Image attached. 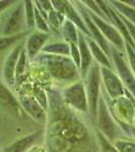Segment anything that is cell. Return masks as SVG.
I'll return each instance as SVG.
<instances>
[{
	"label": "cell",
	"instance_id": "4",
	"mask_svg": "<svg viewBox=\"0 0 135 152\" xmlns=\"http://www.w3.org/2000/svg\"><path fill=\"white\" fill-rule=\"evenodd\" d=\"M95 119H97L98 130L106 137L108 140L114 142L117 139H119L120 133L123 131L121 130L119 125L117 124V122L114 120L103 95L100 96Z\"/></svg>",
	"mask_w": 135,
	"mask_h": 152
},
{
	"label": "cell",
	"instance_id": "9",
	"mask_svg": "<svg viewBox=\"0 0 135 152\" xmlns=\"http://www.w3.org/2000/svg\"><path fill=\"white\" fill-rule=\"evenodd\" d=\"M87 12H88V14H90V18H92V20L95 23V26L99 28L100 31L103 34L105 39H106L110 44H112L113 47L116 48L120 53H122V54L125 53L124 39L122 38L120 33L117 31V28H115L112 23H110L109 21L101 18L100 16L95 15V13H92V12L90 11L88 9H87Z\"/></svg>",
	"mask_w": 135,
	"mask_h": 152
},
{
	"label": "cell",
	"instance_id": "21",
	"mask_svg": "<svg viewBox=\"0 0 135 152\" xmlns=\"http://www.w3.org/2000/svg\"><path fill=\"white\" fill-rule=\"evenodd\" d=\"M108 3H109L118 13L123 15L125 18L128 19L130 23L135 26V9L134 8L126 5L123 1L112 0V1H108Z\"/></svg>",
	"mask_w": 135,
	"mask_h": 152
},
{
	"label": "cell",
	"instance_id": "20",
	"mask_svg": "<svg viewBox=\"0 0 135 152\" xmlns=\"http://www.w3.org/2000/svg\"><path fill=\"white\" fill-rule=\"evenodd\" d=\"M61 36L63 38V41L67 44H76L78 41V29L71 21L65 18L64 23L60 28Z\"/></svg>",
	"mask_w": 135,
	"mask_h": 152
},
{
	"label": "cell",
	"instance_id": "14",
	"mask_svg": "<svg viewBox=\"0 0 135 152\" xmlns=\"http://www.w3.org/2000/svg\"><path fill=\"white\" fill-rule=\"evenodd\" d=\"M19 105L36 121L40 122V123H46L47 121V113L46 110L39 104L34 96L31 95H21L19 97Z\"/></svg>",
	"mask_w": 135,
	"mask_h": 152
},
{
	"label": "cell",
	"instance_id": "25",
	"mask_svg": "<svg viewBox=\"0 0 135 152\" xmlns=\"http://www.w3.org/2000/svg\"><path fill=\"white\" fill-rule=\"evenodd\" d=\"M97 139L100 145L101 152H119L110 140H108L99 130H97Z\"/></svg>",
	"mask_w": 135,
	"mask_h": 152
},
{
	"label": "cell",
	"instance_id": "15",
	"mask_svg": "<svg viewBox=\"0 0 135 152\" xmlns=\"http://www.w3.org/2000/svg\"><path fill=\"white\" fill-rule=\"evenodd\" d=\"M77 47H78V50H79V54H80V69H79L80 77L84 80L90 66L94 63V58H92L90 47H88V45H87V37L79 31H78Z\"/></svg>",
	"mask_w": 135,
	"mask_h": 152
},
{
	"label": "cell",
	"instance_id": "31",
	"mask_svg": "<svg viewBox=\"0 0 135 152\" xmlns=\"http://www.w3.org/2000/svg\"><path fill=\"white\" fill-rule=\"evenodd\" d=\"M118 14H119V16L121 18V19L123 20V23H125V26H126V28H127V31H128V33H129V35H130V38L132 39L133 43L135 44V26L130 23L128 19L125 18L123 15H121L120 13H118Z\"/></svg>",
	"mask_w": 135,
	"mask_h": 152
},
{
	"label": "cell",
	"instance_id": "24",
	"mask_svg": "<svg viewBox=\"0 0 135 152\" xmlns=\"http://www.w3.org/2000/svg\"><path fill=\"white\" fill-rule=\"evenodd\" d=\"M47 15H48L47 20H48L49 26H50V28H54L53 29L58 31L59 29L61 28V26H62L63 23H64L65 18L60 12H58L57 10H55V9L49 11L47 13Z\"/></svg>",
	"mask_w": 135,
	"mask_h": 152
},
{
	"label": "cell",
	"instance_id": "16",
	"mask_svg": "<svg viewBox=\"0 0 135 152\" xmlns=\"http://www.w3.org/2000/svg\"><path fill=\"white\" fill-rule=\"evenodd\" d=\"M43 133L44 130H40V131L29 135V136L23 137L19 140L13 142L9 146L5 147L3 152H26L28 149L31 148L33 145H35L37 140L43 135Z\"/></svg>",
	"mask_w": 135,
	"mask_h": 152
},
{
	"label": "cell",
	"instance_id": "11",
	"mask_svg": "<svg viewBox=\"0 0 135 152\" xmlns=\"http://www.w3.org/2000/svg\"><path fill=\"white\" fill-rule=\"evenodd\" d=\"M52 5L55 10L60 12L66 19L71 21L78 28V31H81L87 38H90V35L88 33L84 23H83L81 16L77 12L76 8L73 6L72 2L64 1V0L63 1L62 0H55V1H52Z\"/></svg>",
	"mask_w": 135,
	"mask_h": 152
},
{
	"label": "cell",
	"instance_id": "29",
	"mask_svg": "<svg viewBox=\"0 0 135 152\" xmlns=\"http://www.w3.org/2000/svg\"><path fill=\"white\" fill-rule=\"evenodd\" d=\"M125 53H127L128 64L135 76V50L128 44H125Z\"/></svg>",
	"mask_w": 135,
	"mask_h": 152
},
{
	"label": "cell",
	"instance_id": "8",
	"mask_svg": "<svg viewBox=\"0 0 135 152\" xmlns=\"http://www.w3.org/2000/svg\"><path fill=\"white\" fill-rule=\"evenodd\" d=\"M72 3H74L73 6L76 8L77 12L79 13V15L81 16L83 23H84L88 33H90V39H92V40L102 48V50L106 53V55L108 57L110 58L111 57L112 45L105 39L103 34L100 31L99 28L95 26V23L92 20V18H90V14H88V12H87V8L83 5V3L81 1H73Z\"/></svg>",
	"mask_w": 135,
	"mask_h": 152
},
{
	"label": "cell",
	"instance_id": "19",
	"mask_svg": "<svg viewBox=\"0 0 135 152\" xmlns=\"http://www.w3.org/2000/svg\"><path fill=\"white\" fill-rule=\"evenodd\" d=\"M44 54L49 55H58V56H70V47L69 44L65 43L64 41H56L52 43H48L44 46V48L41 51Z\"/></svg>",
	"mask_w": 135,
	"mask_h": 152
},
{
	"label": "cell",
	"instance_id": "17",
	"mask_svg": "<svg viewBox=\"0 0 135 152\" xmlns=\"http://www.w3.org/2000/svg\"><path fill=\"white\" fill-rule=\"evenodd\" d=\"M0 105L6 109L8 112L12 114L18 115L19 114V105L18 100L14 97L10 90L7 88L2 82H0Z\"/></svg>",
	"mask_w": 135,
	"mask_h": 152
},
{
	"label": "cell",
	"instance_id": "33",
	"mask_svg": "<svg viewBox=\"0 0 135 152\" xmlns=\"http://www.w3.org/2000/svg\"><path fill=\"white\" fill-rule=\"evenodd\" d=\"M13 3L14 1H9V0H2V1H0V13Z\"/></svg>",
	"mask_w": 135,
	"mask_h": 152
},
{
	"label": "cell",
	"instance_id": "5",
	"mask_svg": "<svg viewBox=\"0 0 135 152\" xmlns=\"http://www.w3.org/2000/svg\"><path fill=\"white\" fill-rule=\"evenodd\" d=\"M62 99L67 107L77 112L88 113L87 97L84 83L81 80L73 82L62 89Z\"/></svg>",
	"mask_w": 135,
	"mask_h": 152
},
{
	"label": "cell",
	"instance_id": "2",
	"mask_svg": "<svg viewBox=\"0 0 135 152\" xmlns=\"http://www.w3.org/2000/svg\"><path fill=\"white\" fill-rule=\"evenodd\" d=\"M34 61L43 65L56 80L72 83L79 80V69L75 66L70 57L42 53L39 54Z\"/></svg>",
	"mask_w": 135,
	"mask_h": 152
},
{
	"label": "cell",
	"instance_id": "22",
	"mask_svg": "<svg viewBox=\"0 0 135 152\" xmlns=\"http://www.w3.org/2000/svg\"><path fill=\"white\" fill-rule=\"evenodd\" d=\"M24 4V16H26V24L28 31H34L36 28L35 24V4L33 1H23Z\"/></svg>",
	"mask_w": 135,
	"mask_h": 152
},
{
	"label": "cell",
	"instance_id": "28",
	"mask_svg": "<svg viewBox=\"0 0 135 152\" xmlns=\"http://www.w3.org/2000/svg\"><path fill=\"white\" fill-rule=\"evenodd\" d=\"M113 144L119 152H135V141L117 139Z\"/></svg>",
	"mask_w": 135,
	"mask_h": 152
},
{
	"label": "cell",
	"instance_id": "7",
	"mask_svg": "<svg viewBox=\"0 0 135 152\" xmlns=\"http://www.w3.org/2000/svg\"><path fill=\"white\" fill-rule=\"evenodd\" d=\"M111 57L116 68L117 75L119 76L124 88L133 95L135 99V76L129 64L125 61L122 53H120L113 46L111 47Z\"/></svg>",
	"mask_w": 135,
	"mask_h": 152
},
{
	"label": "cell",
	"instance_id": "27",
	"mask_svg": "<svg viewBox=\"0 0 135 152\" xmlns=\"http://www.w3.org/2000/svg\"><path fill=\"white\" fill-rule=\"evenodd\" d=\"M35 24L37 31H42V33L49 34L50 33V26L47 23L45 18H43V15L40 13L39 9L37 8V6L35 5Z\"/></svg>",
	"mask_w": 135,
	"mask_h": 152
},
{
	"label": "cell",
	"instance_id": "35",
	"mask_svg": "<svg viewBox=\"0 0 135 152\" xmlns=\"http://www.w3.org/2000/svg\"><path fill=\"white\" fill-rule=\"evenodd\" d=\"M1 26H2V21L0 20V31H1Z\"/></svg>",
	"mask_w": 135,
	"mask_h": 152
},
{
	"label": "cell",
	"instance_id": "18",
	"mask_svg": "<svg viewBox=\"0 0 135 152\" xmlns=\"http://www.w3.org/2000/svg\"><path fill=\"white\" fill-rule=\"evenodd\" d=\"M87 42L88 47H90L92 58L95 59V62L100 66H102V67L112 68L111 59L106 55V53L102 50V48L90 38H87Z\"/></svg>",
	"mask_w": 135,
	"mask_h": 152
},
{
	"label": "cell",
	"instance_id": "6",
	"mask_svg": "<svg viewBox=\"0 0 135 152\" xmlns=\"http://www.w3.org/2000/svg\"><path fill=\"white\" fill-rule=\"evenodd\" d=\"M29 31L26 29V16H24V4L23 1L16 4L11 13L7 16L1 26L0 35L1 36H14Z\"/></svg>",
	"mask_w": 135,
	"mask_h": 152
},
{
	"label": "cell",
	"instance_id": "13",
	"mask_svg": "<svg viewBox=\"0 0 135 152\" xmlns=\"http://www.w3.org/2000/svg\"><path fill=\"white\" fill-rule=\"evenodd\" d=\"M49 39H50V34L42 33L37 29L29 34L24 44V50L29 61H34L39 53H41L42 49L47 44Z\"/></svg>",
	"mask_w": 135,
	"mask_h": 152
},
{
	"label": "cell",
	"instance_id": "23",
	"mask_svg": "<svg viewBox=\"0 0 135 152\" xmlns=\"http://www.w3.org/2000/svg\"><path fill=\"white\" fill-rule=\"evenodd\" d=\"M29 35V31H26V33L18 34V35H14V36H1L0 37V52L7 50L8 48H10L14 44L18 43L21 40H23L24 37Z\"/></svg>",
	"mask_w": 135,
	"mask_h": 152
},
{
	"label": "cell",
	"instance_id": "30",
	"mask_svg": "<svg viewBox=\"0 0 135 152\" xmlns=\"http://www.w3.org/2000/svg\"><path fill=\"white\" fill-rule=\"evenodd\" d=\"M69 47H70L71 60L73 61V63H74L78 69H80V54H79V50H78L77 45L76 44H69Z\"/></svg>",
	"mask_w": 135,
	"mask_h": 152
},
{
	"label": "cell",
	"instance_id": "32",
	"mask_svg": "<svg viewBox=\"0 0 135 152\" xmlns=\"http://www.w3.org/2000/svg\"><path fill=\"white\" fill-rule=\"evenodd\" d=\"M38 3L41 6V8L45 12H47V13L54 9L52 5V1H45V0H43V1H38Z\"/></svg>",
	"mask_w": 135,
	"mask_h": 152
},
{
	"label": "cell",
	"instance_id": "10",
	"mask_svg": "<svg viewBox=\"0 0 135 152\" xmlns=\"http://www.w3.org/2000/svg\"><path fill=\"white\" fill-rule=\"evenodd\" d=\"M101 77L104 84L105 92L111 99H117L125 94V88L118 76L112 68L101 66Z\"/></svg>",
	"mask_w": 135,
	"mask_h": 152
},
{
	"label": "cell",
	"instance_id": "26",
	"mask_svg": "<svg viewBox=\"0 0 135 152\" xmlns=\"http://www.w3.org/2000/svg\"><path fill=\"white\" fill-rule=\"evenodd\" d=\"M26 61H28V56H26V50H24V48H23V51L21 52V55H19V58H18V65H16L15 82L19 81V80H21V78L23 76L24 72H26Z\"/></svg>",
	"mask_w": 135,
	"mask_h": 152
},
{
	"label": "cell",
	"instance_id": "1",
	"mask_svg": "<svg viewBox=\"0 0 135 152\" xmlns=\"http://www.w3.org/2000/svg\"><path fill=\"white\" fill-rule=\"evenodd\" d=\"M76 117L61 111L48 125V142L54 152H70L73 145L87 138V131Z\"/></svg>",
	"mask_w": 135,
	"mask_h": 152
},
{
	"label": "cell",
	"instance_id": "3",
	"mask_svg": "<svg viewBox=\"0 0 135 152\" xmlns=\"http://www.w3.org/2000/svg\"><path fill=\"white\" fill-rule=\"evenodd\" d=\"M85 92L87 97L88 113L92 118L95 119L98 113V104L100 99L101 85H102V77H101V66L97 62H94L88 70L84 81Z\"/></svg>",
	"mask_w": 135,
	"mask_h": 152
},
{
	"label": "cell",
	"instance_id": "12",
	"mask_svg": "<svg viewBox=\"0 0 135 152\" xmlns=\"http://www.w3.org/2000/svg\"><path fill=\"white\" fill-rule=\"evenodd\" d=\"M24 48V44H18L15 45L10 53L7 55V57L4 61L2 74H3L4 81L7 85L13 86L15 84V69L18 65V61L21 55V52Z\"/></svg>",
	"mask_w": 135,
	"mask_h": 152
},
{
	"label": "cell",
	"instance_id": "34",
	"mask_svg": "<svg viewBox=\"0 0 135 152\" xmlns=\"http://www.w3.org/2000/svg\"><path fill=\"white\" fill-rule=\"evenodd\" d=\"M123 2L126 4V5H128L135 9V0H126V1H123Z\"/></svg>",
	"mask_w": 135,
	"mask_h": 152
}]
</instances>
